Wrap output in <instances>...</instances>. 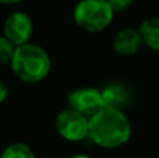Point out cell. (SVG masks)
<instances>
[{
  "label": "cell",
  "mask_w": 159,
  "mask_h": 158,
  "mask_svg": "<svg viewBox=\"0 0 159 158\" xmlns=\"http://www.w3.org/2000/svg\"><path fill=\"white\" fill-rule=\"evenodd\" d=\"M141 45H143V39H141L140 31L134 28L120 30L113 39V49L116 50V53L123 56L134 55L140 49Z\"/></svg>",
  "instance_id": "7"
},
{
  "label": "cell",
  "mask_w": 159,
  "mask_h": 158,
  "mask_svg": "<svg viewBox=\"0 0 159 158\" xmlns=\"http://www.w3.org/2000/svg\"><path fill=\"white\" fill-rule=\"evenodd\" d=\"M71 158H89V157H87V156H74Z\"/></svg>",
  "instance_id": "15"
},
{
  "label": "cell",
  "mask_w": 159,
  "mask_h": 158,
  "mask_svg": "<svg viewBox=\"0 0 159 158\" xmlns=\"http://www.w3.org/2000/svg\"><path fill=\"white\" fill-rule=\"evenodd\" d=\"M10 64L14 74L24 83L42 81L49 74L52 66L46 50L30 42L16 48Z\"/></svg>",
  "instance_id": "2"
},
{
  "label": "cell",
  "mask_w": 159,
  "mask_h": 158,
  "mask_svg": "<svg viewBox=\"0 0 159 158\" xmlns=\"http://www.w3.org/2000/svg\"><path fill=\"white\" fill-rule=\"evenodd\" d=\"M56 128L63 139L81 142L89 133V120L73 109H64L56 118Z\"/></svg>",
  "instance_id": "4"
},
{
  "label": "cell",
  "mask_w": 159,
  "mask_h": 158,
  "mask_svg": "<svg viewBox=\"0 0 159 158\" xmlns=\"http://www.w3.org/2000/svg\"><path fill=\"white\" fill-rule=\"evenodd\" d=\"M101 94L102 100H103V105L109 106V108L120 109L129 101V92L120 84H110V86L105 87L101 91Z\"/></svg>",
  "instance_id": "8"
},
{
  "label": "cell",
  "mask_w": 159,
  "mask_h": 158,
  "mask_svg": "<svg viewBox=\"0 0 159 158\" xmlns=\"http://www.w3.org/2000/svg\"><path fill=\"white\" fill-rule=\"evenodd\" d=\"M103 106L101 91L95 88H78L69 95V108L85 116L88 120Z\"/></svg>",
  "instance_id": "5"
},
{
  "label": "cell",
  "mask_w": 159,
  "mask_h": 158,
  "mask_svg": "<svg viewBox=\"0 0 159 158\" xmlns=\"http://www.w3.org/2000/svg\"><path fill=\"white\" fill-rule=\"evenodd\" d=\"M106 2L109 3L110 8L113 11H123L127 10L134 3V0H106Z\"/></svg>",
  "instance_id": "12"
},
{
  "label": "cell",
  "mask_w": 159,
  "mask_h": 158,
  "mask_svg": "<svg viewBox=\"0 0 159 158\" xmlns=\"http://www.w3.org/2000/svg\"><path fill=\"white\" fill-rule=\"evenodd\" d=\"M14 52H16V46L6 36H0V64L11 63Z\"/></svg>",
  "instance_id": "11"
},
{
  "label": "cell",
  "mask_w": 159,
  "mask_h": 158,
  "mask_svg": "<svg viewBox=\"0 0 159 158\" xmlns=\"http://www.w3.org/2000/svg\"><path fill=\"white\" fill-rule=\"evenodd\" d=\"M34 32V24L30 16L21 11L13 13L7 17L4 22V36L14 45L21 46L28 44Z\"/></svg>",
  "instance_id": "6"
},
{
  "label": "cell",
  "mask_w": 159,
  "mask_h": 158,
  "mask_svg": "<svg viewBox=\"0 0 159 158\" xmlns=\"http://www.w3.org/2000/svg\"><path fill=\"white\" fill-rule=\"evenodd\" d=\"M8 97V88L3 80H0V104H3Z\"/></svg>",
  "instance_id": "13"
},
{
  "label": "cell",
  "mask_w": 159,
  "mask_h": 158,
  "mask_svg": "<svg viewBox=\"0 0 159 158\" xmlns=\"http://www.w3.org/2000/svg\"><path fill=\"white\" fill-rule=\"evenodd\" d=\"M131 126L120 109L103 106L89 119L88 137L103 148H116L127 143Z\"/></svg>",
  "instance_id": "1"
},
{
  "label": "cell",
  "mask_w": 159,
  "mask_h": 158,
  "mask_svg": "<svg viewBox=\"0 0 159 158\" xmlns=\"http://www.w3.org/2000/svg\"><path fill=\"white\" fill-rule=\"evenodd\" d=\"M2 158H36L34 151L30 148V146L24 143H13L7 146L3 151Z\"/></svg>",
  "instance_id": "10"
},
{
  "label": "cell",
  "mask_w": 159,
  "mask_h": 158,
  "mask_svg": "<svg viewBox=\"0 0 159 158\" xmlns=\"http://www.w3.org/2000/svg\"><path fill=\"white\" fill-rule=\"evenodd\" d=\"M20 2H22V0H0L2 4H17Z\"/></svg>",
  "instance_id": "14"
},
{
  "label": "cell",
  "mask_w": 159,
  "mask_h": 158,
  "mask_svg": "<svg viewBox=\"0 0 159 158\" xmlns=\"http://www.w3.org/2000/svg\"><path fill=\"white\" fill-rule=\"evenodd\" d=\"M143 44L154 50H159V17H151L143 21L140 27Z\"/></svg>",
  "instance_id": "9"
},
{
  "label": "cell",
  "mask_w": 159,
  "mask_h": 158,
  "mask_svg": "<svg viewBox=\"0 0 159 158\" xmlns=\"http://www.w3.org/2000/svg\"><path fill=\"white\" fill-rule=\"evenodd\" d=\"M115 11L106 0H81L74 8V21L89 32H98L109 27Z\"/></svg>",
  "instance_id": "3"
}]
</instances>
